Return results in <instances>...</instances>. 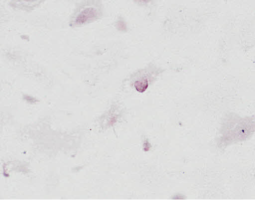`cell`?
<instances>
[{
    "instance_id": "1",
    "label": "cell",
    "mask_w": 255,
    "mask_h": 200,
    "mask_svg": "<svg viewBox=\"0 0 255 200\" xmlns=\"http://www.w3.org/2000/svg\"><path fill=\"white\" fill-rule=\"evenodd\" d=\"M98 11L96 8L94 7L85 8L76 16L74 23L77 25L84 24L89 20L94 19L98 17Z\"/></svg>"
},
{
    "instance_id": "2",
    "label": "cell",
    "mask_w": 255,
    "mask_h": 200,
    "mask_svg": "<svg viewBox=\"0 0 255 200\" xmlns=\"http://www.w3.org/2000/svg\"><path fill=\"white\" fill-rule=\"evenodd\" d=\"M135 86L136 89L140 92L145 91L148 86V83L146 80L142 81H137L135 83Z\"/></svg>"
}]
</instances>
